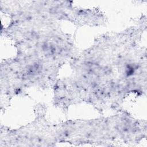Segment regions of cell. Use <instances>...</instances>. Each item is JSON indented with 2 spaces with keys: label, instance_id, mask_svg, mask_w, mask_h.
<instances>
[{
  "label": "cell",
  "instance_id": "obj_1",
  "mask_svg": "<svg viewBox=\"0 0 147 147\" xmlns=\"http://www.w3.org/2000/svg\"><path fill=\"white\" fill-rule=\"evenodd\" d=\"M146 30L141 16L125 30L107 33L69 63L71 74L58 79L52 88L53 105L64 113L86 103L102 114L122 109L126 99L146 95V49L141 40Z\"/></svg>",
  "mask_w": 147,
  "mask_h": 147
},
{
  "label": "cell",
  "instance_id": "obj_2",
  "mask_svg": "<svg viewBox=\"0 0 147 147\" xmlns=\"http://www.w3.org/2000/svg\"><path fill=\"white\" fill-rule=\"evenodd\" d=\"M60 22L26 17L11 20L1 36L14 43L15 56L1 64V94L11 100L27 95L32 88H53L61 67L78 51L73 37Z\"/></svg>",
  "mask_w": 147,
  "mask_h": 147
},
{
  "label": "cell",
  "instance_id": "obj_3",
  "mask_svg": "<svg viewBox=\"0 0 147 147\" xmlns=\"http://www.w3.org/2000/svg\"><path fill=\"white\" fill-rule=\"evenodd\" d=\"M59 143L121 146L140 143L147 136L146 120L122 109L116 114L91 119L68 120L56 124Z\"/></svg>",
  "mask_w": 147,
  "mask_h": 147
},
{
  "label": "cell",
  "instance_id": "obj_4",
  "mask_svg": "<svg viewBox=\"0 0 147 147\" xmlns=\"http://www.w3.org/2000/svg\"><path fill=\"white\" fill-rule=\"evenodd\" d=\"M69 1H16L20 10L49 20L68 21L78 27L100 25L102 16L98 7L83 8Z\"/></svg>",
  "mask_w": 147,
  "mask_h": 147
}]
</instances>
